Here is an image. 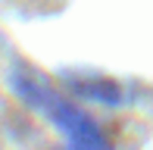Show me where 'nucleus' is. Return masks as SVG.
<instances>
[{"label":"nucleus","instance_id":"obj_1","mask_svg":"<svg viewBox=\"0 0 153 150\" xmlns=\"http://www.w3.org/2000/svg\"><path fill=\"white\" fill-rule=\"evenodd\" d=\"M16 91L25 97V103H31L44 119L56 122L59 131L66 134L69 150H109L103 131L97 128V122L88 113H81L78 106H72L62 94H56L47 81L34 78L28 72H16Z\"/></svg>","mask_w":153,"mask_h":150}]
</instances>
